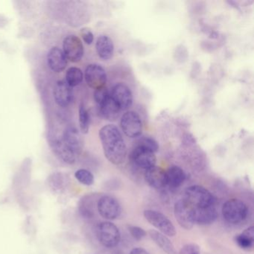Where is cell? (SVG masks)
I'll list each match as a JSON object with an SVG mask.
<instances>
[{
	"mask_svg": "<svg viewBox=\"0 0 254 254\" xmlns=\"http://www.w3.org/2000/svg\"><path fill=\"white\" fill-rule=\"evenodd\" d=\"M99 135L107 160L116 166L124 163L127 157V146L118 127L114 125H107L100 129Z\"/></svg>",
	"mask_w": 254,
	"mask_h": 254,
	"instance_id": "obj_1",
	"label": "cell"
},
{
	"mask_svg": "<svg viewBox=\"0 0 254 254\" xmlns=\"http://www.w3.org/2000/svg\"><path fill=\"white\" fill-rule=\"evenodd\" d=\"M248 208L242 200L233 198L227 200L222 206V215L230 224H237L246 219Z\"/></svg>",
	"mask_w": 254,
	"mask_h": 254,
	"instance_id": "obj_2",
	"label": "cell"
},
{
	"mask_svg": "<svg viewBox=\"0 0 254 254\" xmlns=\"http://www.w3.org/2000/svg\"><path fill=\"white\" fill-rule=\"evenodd\" d=\"M96 233L99 242L107 248L117 246L121 239L118 227L110 221H103L98 224Z\"/></svg>",
	"mask_w": 254,
	"mask_h": 254,
	"instance_id": "obj_3",
	"label": "cell"
},
{
	"mask_svg": "<svg viewBox=\"0 0 254 254\" xmlns=\"http://www.w3.org/2000/svg\"><path fill=\"white\" fill-rule=\"evenodd\" d=\"M186 200L194 208H203L215 204V198L209 190L201 186H191L185 191Z\"/></svg>",
	"mask_w": 254,
	"mask_h": 254,
	"instance_id": "obj_4",
	"label": "cell"
},
{
	"mask_svg": "<svg viewBox=\"0 0 254 254\" xmlns=\"http://www.w3.org/2000/svg\"><path fill=\"white\" fill-rule=\"evenodd\" d=\"M174 213L178 224L186 230H191L194 222V208L186 199L175 203Z\"/></svg>",
	"mask_w": 254,
	"mask_h": 254,
	"instance_id": "obj_5",
	"label": "cell"
},
{
	"mask_svg": "<svg viewBox=\"0 0 254 254\" xmlns=\"http://www.w3.org/2000/svg\"><path fill=\"white\" fill-rule=\"evenodd\" d=\"M143 214L145 219L151 225L159 230L160 233L169 236H175L176 235L175 226L172 221L161 212L152 209H147L144 211Z\"/></svg>",
	"mask_w": 254,
	"mask_h": 254,
	"instance_id": "obj_6",
	"label": "cell"
},
{
	"mask_svg": "<svg viewBox=\"0 0 254 254\" xmlns=\"http://www.w3.org/2000/svg\"><path fill=\"white\" fill-rule=\"evenodd\" d=\"M120 126L123 133L127 137H139L142 131V123L140 117L134 111H127L122 116Z\"/></svg>",
	"mask_w": 254,
	"mask_h": 254,
	"instance_id": "obj_7",
	"label": "cell"
},
{
	"mask_svg": "<svg viewBox=\"0 0 254 254\" xmlns=\"http://www.w3.org/2000/svg\"><path fill=\"white\" fill-rule=\"evenodd\" d=\"M97 211L105 219L115 220L121 214V206L115 197L102 195L98 200Z\"/></svg>",
	"mask_w": 254,
	"mask_h": 254,
	"instance_id": "obj_8",
	"label": "cell"
},
{
	"mask_svg": "<svg viewBox=\"0 0 254 254\" xmlns=\"http://www.w3.org/2000/svg\"><path fill=\"white\" fill-rule=\"evenodd\" d=\"M63 50L66 59L72 63H78L84 56V46L81 39L75 35H69L64 38Z\"/></svg>",
	"mask_w": 254,
	"mask_h": 254,
	"instance_id": "obj_9",
	"label": "cell"
},
{
	"mask_svg": "<svg viewBox=\"0 0 254 254\" xmlns=\"http://www.w3.org/2000/svg\"><path fill=\"white\" fill-rule=\"evenodd\" d=\"M130 159L135 166L145 170L156 166L157 163L155 153L140 145H136L133 148L130 154Z\"/></svg>",
	"mask_w": 254,
	"mask_h": 254,
	"instance_id": "obj_10",
	"label": "cell"
},
{
	"mask_svg": "<svg viewBox=\"0 0 254 254\" xmlns=\"http://www.w3.org/2000/svg\"><path fill=\"white\" fill-rule=\"evenodd\" d=\"M110 95L121 111L129 109L133 104L131 90L126 84L123 83L115 84L112 87Z\"/></svg>",
	"mask_w": 254,
	"mask_h": 254,
	"instance_id": "obj_11",
	"label": "cell"
},
{
	"mask_svg": "<svg viewBox=\"0 0 254 254\" xmlns=\"http://www.w3.org/2000/svg\"><path fill=\"white\" fill-rule=\"evenodd\" d=\"M84 78L87 85L95 90L105 87L107 74L105 69L99 64H90L86 68Z\"/></svg>",
	"mask_w": 254,
	"mask_h": 254,
	"instance_id": "obj_12",
	"label": "cell"
},
{
	"mask_svg": "<svg viewBox=\"0 0 254 254\" xmlns=\"http://www.w3.org/2000/svg\"><path fill=\"white\" fill-rule=\"evenodd\" d=\"M145 182L155 190H161L166 187V171L160 166H154L145 170Z\"/></svg>",
	"mask_w": 254,
	"mask_h": 254,
	"instance_id": "obj_13",
	"label": "cell"
},
{
	"mask_svg": "<svg viewBox=\"0 0 254 254\" xmlns=\"http://www.w3.org/2000/svg\"><path fill=\"white\" fill-rule=\"evenodd\" d=\"M55 101L59 106L65 108L72 102L73 92L72 87L68 85L65 81H59L56 82L53 90Z\"/></svg>",
	"mask_w": 254,
	"mask_h": 254,
	"instance_id": "obj_14",
	"label": "cell"
},
{
	"mask_svg": "<svg viewBox=\"0 0 254 254\" xmlns=\"http://www.w3.org/2000/svg\"><path fill=\"white\" fill-rule=\"evenodd\" d=\"M62 139L66 146L77 157L81 154L83 148V141L79 132L76 128L67 127L64 133Z\"/></svg>",
	"mask_w": 254,
	"mask_h": 254,
	"instance_id": "obj_15",
	"label": "cell"
},
{
	"mask_svg": "<svg viewBox=\"0 0 254 254\" xmlns=\"http://www.w3.org/2000/svg\"><path fill=\"white\" fill-rule=\"evenodd\" d=\"M47 63L53 72H61L66 69L67 59L63 50L59 47H53L47 55Z\"/></svg>",
	"mask_w": 254,
	"mask_h": 254,
	"instance_id": "obj_16",
	"label": "cell"
},
{
	"mask_svg": "<svg viewBox=\"0 0 254 254\" xmlns=\"http://www.w3.org/2000/svg\"><path fill=\"white\" fill-rule=\"evenodd\" d=\"M218 218L215 204L203 208H194V222L200 225H209Z\"/></svg>",
	"mask_w": 254,
	"mask_h": 254,
	"instance_id": "obj_17",
	"label": "cell"
},
{
	"mask_svg": "<svg viewBox=\"0 0 254 254\" xmlns=\"http://www.w3.org/2000/svg\"><path fill=\"white\" fill-rule=\"evenodd\" d=\"M52 148L59 159L66 163V164H74L76 161L77 157L69 149L63 139H56L51 142Z\"/></svg>",
	"mask_w": 254,
	"mask_h": 254,
	"instance_id": "obj_18",
	"label": "cell"
},
{
	"mask_svg": "<svg viewBox=\"0 0 254 254\" xmlns=\"http://www.w3.org/2000/svg\"><path fill=\"white\" fill-rule=\"evenodd\" d=\"M96 50L98 56L104 61L112 59L114 53V44L112 39L107 35L99 37L96 41Z\"/></svg>",
	"mask_w": 254,
	"mask_h": 254,
	"instance_id": "obj_19",
	"label": "cell"
},
{
	"mask_svg": "<svg viewBox=\"0 0 254 254\" xmlns=\"http://www.w3.org/2000/svg\"><path fill=\"white\" fill-rule=\"evenodd\" d=\"M185 180V172L179 166H172L166 171V186H169L172 190L179 188Z\"/></svg>",
	"mask_w": 254,
	"mask_h": 254,
	"instance_id": "obj_20",
	"label": "cell"
},
{
	"mask_svg": "<svg viewBox=\"0 0 254 254\" xmlns=\"http://www.w3.org/2000/svg\"><path fill=\"white\" fill-rule=\"evenodd\" d=\"M98 107H99L101 115L108 121H115L118 118L120 111H121V110L111 97V95L105 102H102Z\"/></svg>",
	"mask_w": 254,
	"mask_h": 254,
	"instance_id": "obj_21",
	"label": "cell"
},
{
	"mask_svg": "<svg viewBox=\"0 0 254 254\" xmlns=\"http://www.w3.org/2000/svg\"><path fill=\"white\" fill-rule=\"evenodd\" d=\"M150 237L155 242L157 246L160 247L167 254H177L175 247L170 240L166 237V235L155 230H150Z\"/></svg>",
	"mask_w": 254,
	"mask_h": 254,
	"instance_id": "obj_22",
	"label": "cell"
},
{
	"mask_svg": "<svg viewBox=\"0 0 254 254\" xmlns=\"http://www.w3.org/2000/svg\"><path fill=\"white\" fill-rule=\"evenodd\" d=\"M235 242L242 249L251 251L254 245V227L253 226L247 228L241 234L235 237Z\"/></svg>",
	"mask_w": 254,
	"mask_h": 254,
	"instance_id": "obj_23",
	"label": "cell"
},
{
	"mask_svg": "<svg viewBox=\"0 0 254 254\" xmlns=\"http://www.w3.org/2000/svg\"><path fill=\"white\" fill-rule=\"evenodd\" d=\"M95 194H90L84 197L81 201L79 210L81 215L87 218H92L94 215L95 206L97 207V202H95Z\"/></svg>",
	"mask_w": 254,
	"mask_h": 254,
	"instance_id": "obj_24",
	"label": "cell"
},
{
	"mask_svg": "<svg viewBox=\"0 0 254 254\" xmlns=\"http://www.w3.org/2000/svg\"><path fill=\"white\" fill-rule=\"evenodd\" d=\"M83 79H84V74H83L82 70L79 68L73 66V67L69 68L66 71L65 81L72 88L79 85L82 82Z\"/></svg>",
	"mask_w": 254,
	"mask_h": 254,
	"instance_id": "obj_25",
	"label": "cell"
},
{
	"mask_svg": "<svg viewBox=\"0 0 254 254\" xmlns=\"http://www.w3.org/2000/svg\"><path fill=\"white\" fill-rule=\"evenodd\" d=\"M90 118L88 111L84 105H81L79 108V126L81 133L87 134L90 129Z\"/></svg>",
	"mask_w": 254,
	"mask_h": 254,
	"instance_id": "obj_26",
	"label": "cell"
},
{
	"mask_svg": "<svg viewBox=\"0 0 254 254\" xmlns=\"http://www.w3.org/2000/svg\"><path fill=\"white\" fill-rule=\"evenodd\" d=\"M75 177L78 182L84 185L90 186L94 183V176L90 171L87 169H78L75 173Z\"/></svg>",
	"mask_w": 254,
	"mask_h": 254,
	"instance_id": "obj_27",
	"label": "cell"
},
{
	"mask_svg": "<svg viewBox=\"0 0 254 254\" xmlns=\"http://www.w3.org/2000/svg\"><path fill=\"white\" fill-rule=\"evenodd\" d=\"M136 145L145 147L152 151L153 152H157L159 149V145L155 139L151 137H143L139 139Z\"/></svg>",
	"mask_w": 254,
	"mask_h": 254,
	"instance_id": "obj_28",
	"label": "cell"
},
{
	"mask_svg": "<svg viewBox=\"0 0 254 254\" xmlns=\"http://www.w3.org/2000/svg\"><path fill=\"white\" fill-rule=\"evenodd\" d=\"M110 96V92L106 87L97 89L94 92V99L98 106L100 105L102 102H105Z\"/></svg>",
	"mask_w": 254,
	"mask_h": 254,
	"instance_id": "obj_29",
	"label": "cell"
},
{
	"mask_svg": "<svg viewBox=\"0 0 254 254\" xmlns=\"http://www.w3.org/2000/svg\"><path fill=\"white\" fill-rule=\"evenodd\" d=\"M128 230L132 237L137 241L142 240L147 235L146 232L143 229L137 226H128Z\"/></svg>",
	"mask_w": 254,
	"mask_h": 254,
	"instance_id": "obj_30",
	"label": "cell"
},
{
	"mask_svg": "<svg viewBox=\"0 0 254 254\" xmlns=\"http://www.w3.org/2000/svg\"><path fill=\"white\" fill-rule=\"evenodd\" d=\"M64 179L60 174L59 175H54L52 177L51 181H50V187L56 190V191H61V190L64 188Z\"/></svg>",
	"mask_w": 254,
	"mask_h": 254,
	"instance_id": "obj_31",
	"label": "cell"
},
{
	"mask_svg": "<svg viewBox=\"0 0 254 254\" xmlns=\"http://www.w3.org/2000/svg\"><path fill=\"white\" fill-rule=\"evenodd\" d=\"M179 254H200V248L196 244H187L181 248Z\"/></svg>",
	"mask_w": 254,
	"mask_h": 254,
	"instance_id": "obj_32",
	"label": "cell"
},
{
	"mask_svg": "<svg viewBox=\"0 0 254 254\" xmlns=\"http://www.w3.org/2000/svg\"><path fill=\"white\" fill-rule=\"evenodd\" d=\"M81 35L82 37L83 41L87 45L93 44V41H94V35H93L91 29L89 28H83L81 29Z\"/></svg>",
	"mask_w": 254,
	"mask_h": 254,
	"instance_id": "obj_33",
	"label": "cell"
},
{
	"mask_svg": "<svg viewBox=\"0 0 254 254\" xmlns=\"http://www.w3.org/2000/svg\"><path fill=\"white\" fill-rule=\"evenodd\" d=\"M129 254H149L148 251L142 248H133Z\"/></svg>",
	"mask_w": 254,
	"mask_h": 254,
	"instance_id": "obj_34",
	"label": "cell"
}]
</instances>
